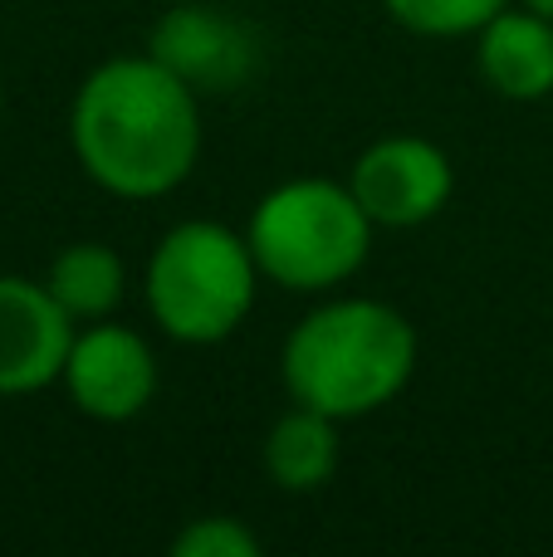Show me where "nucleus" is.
<instances>
[{
    "mask_svg": "<svg viewBox=\"0 0 553 557\" xmlns=\"http://www.w3.org/2000/svg\"><path fill=\"white\" fill-rule=\"evenodd\" d=\"M69 143L103 191L152 201L176 191L201 157L196 94L152 54L108 59L78 88Z\"/></svg>",
    "mask_w": 553,
    "mask_h": 557,
    "instance_id": "nucleus-1",
    "label": "nucleus"
},
{
    "mask_svg": "<svg viewBox=\"0 0 553 557\" xmlns=\"http://www.w3.org/2000/svg\"><path fill=\"white\" fill-rule=\"evenodd\" d=\"M417 367V333L397 308L378 298H339L294 323L280 372L294 406L333 421L372 416L397 401Z\"/></svg>",
    "mask_w": 553,
    "mask_h": 557,
    "instance_id": "nucleus-2",
    "label": "nucleus"
},
{
    "mask_svg": "<svg viewBox=\"0 0 553 557\" xmlns=\"http://www.w3.org/2000/svg\"><path fill=\"white\" fill-rule=\"evenodd\" d=\"M245 240L260 274L294 294H319L362 270L372 250V215L362 211L353 186L299 176V182L274 186L255 206Z\"/></svg>",
    "mask_w": 553,
    "mask_h": 557,
    "instance_id": "nucleus-3",
    "label": "nucleus"
},
{
    "mask_svg": "<svg viewBox=\"0 0 553 557\" xmlns=\"http://www.w3.org/2000/svg\"><path fill=\"white\" fill-rule=\"evenodd\" d=\"M255 250L216 221H186L162 235L147 260V308L176 343H221L255 304Z\"/></svg>",
    "mask_w": 553,
    "mask_h": 557,
    "instance_id": "nucleus-4",
    "label": "nucleus"
},
{
    "mask_svg": "<svg viewBox=\"0 0 553 557\" xmlns=\"http://www.w3.org/2000/svg\"><path fill=\"white\" fill-rule=\"evenodd\" d=\"M147 54L172 69L192 94H231L260 69V39L245 20L216 5H176L157 20Z\"/></svg>",
    "mask_w": 553,
    "mask_h": 557,
    "instance_id": "nucleus-5",
    "label": "nucleus"
},
{
    "mask_svg": "<svg viewBox=\"0 0 553 557\" xmlns=\"http://www.w3.org/2000/svg\"><path fill=\"white\" fill-rule=\"evenodd\" d=\"M59 382L94 421H133L157 396V357L133 327L94 323L88 333H74Z\"/></svg>",
    "mask_w": 553,
    "mask_h": 557,
    "instance_id": "nucleus-6",
    "label": "nucleus"
},
{
    "mask_svg": "<svg viewBox=\"0 0 553 557\" xmlns=\"http://www.w3.org/2000/svg\"><path fill=\"white\" fill-rule=\"evenodd\" d=\"M348 186L372 215V225L407 231V225L431 221L451 201L456 176H451L446 152L427 137H382L358 157Z\"/></svg>",
    "mask_w": 553,
    "mask_h": 557,
    "instance_id": "nucleus-7",
    "label": "nucleus"
},
{
    "mask_svg": "<svg viewBox=\"0 0 553 557\" xmlns=\"http://www.w3.org/2000/svg\"><path fill=\"white\" fill-rule=\"evenodd\" d=\"M74 347V318L49 284L0 274V396H25L59 382Z\"/></svg>",
    "mask_w": 553,
    "mask_h": 557,
    "instance_id": "nucleus-8",
    "label": "nucleus"
},
{
    "mask_svg": "<svg viewBox=\"0 0 553 557\" xmlns=\"http://www.w3.org/2000/svg\"><path fill=\"white\" fill-rule=\"evenodd\" d=\"M480 74L509 103H534L553 94V15L500 10L480 29Z\"/></svg>",
    "mask_w": 553,
    "mask_h": 557,
    "instance_id": "nucleus-9",
    "label": "nucleus"
},
{
    "mask_svg": "<svg viewBox=\"0 0 553 557\" xmlns=\"http://www.w3.org/2000/svg\"><path fill=\"white\" fill-rule=\"evenodd\" d=\"M339 470V421L309 406H294L290 416L265 435V474L290 494L323 490Z\"/></svg>",
    "mask_w": 553,
    "mask_h": 557,
    "instance_id": "nucleus-10",
    "label": "nucleus"
},
{
    "mask_svg": "<svg viewBox=\"0 0 553 557\" xmlns=\"http://www.w3.org/2000/svg\"><path fill=\"white\" fill-rule=\"evenodd\" d=\"M49 294L59 298V308H64L69 318H88V323H98V318H108L118 308V298H123V260H118L108 245H69L64 255H59L54 264H49Z\"/></svg>",
    "mask_w": 553,
    "mask_h": 557,
    "instance_id": "nucleus-11",
    "label": "nucleus"
},
{
    "mask_svg": "<svg viewBox=\"0 0 553 557\" xmlns=\"http://www.w3.org/2000/svg\"><path fill=\"white\" fill-rule=\"evenodd\" d=\"M382 5L411 35L456 39V35H480L509 0H382Z\"/></svg>",
    "mask_w": 553,
    "mask_h": 557,
    "instance_id": "nucleus-12",
    "label": "nucleus"
},
{
    "mask_svg": "<svg viewBox=\"0 0 553 557\" xmlns=\"http://www.w3.org/2000/svg\"><path fill=\"white\" fill-rule=\"evenodd\" d=\"M172 557H260V539L241 519H192L172 543Z\"/></svg>",
    "mask_w": 553,
    "mask_h": 557,
    "instance_id": "nucleus-13",
    "label": "nucleus"
},
{
    "mask_svg": "<svg viewBox=\"0 0 553 557\" xmlns=\"http://www.w3.org/2000/svg\"><path fill=\"white\" fill-rule=\"evenodd\" d=\"M529 10H539V15H553V0H525Z\"/></svg>",
    "mask_w": 553,
    "mask_h": 557,
    "instance_id": "nucleus-14",
    "label": "nucleus"
}]
</instances>
